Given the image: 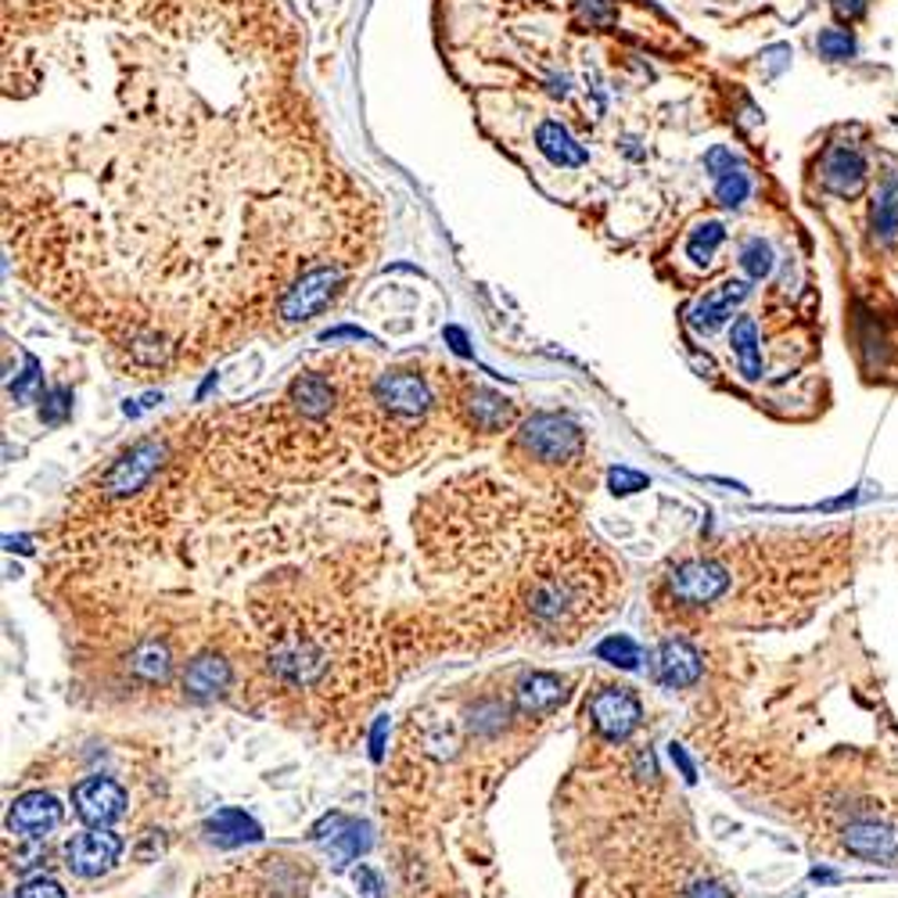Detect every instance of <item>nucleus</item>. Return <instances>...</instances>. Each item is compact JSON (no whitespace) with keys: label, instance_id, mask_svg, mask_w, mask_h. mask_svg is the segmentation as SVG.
Wrapping results in <instances>:
<instances>
[{"label":"nucleus","instance_id":"f257e3e1","mask_svg":"<svg viewBox=\"0 0 898 898\" xmlns=\"http://www.w3.org/2000/svg\"><path fill=\"white\" fill-rule=\"evenodd\" d=\"M730 583L733 575L719 557H693V561L676 564V568L665 575V593H669V601L679 607H708L727 597Z\"/></svg>","mask_w":898,"mask_h":898},{"label":"nucleus","instance_id":"f03ea898","mask_svg":"<svg viewBox=\"0 0 898 898\" xmlns=\"http://www.w3.org/2000/svg\"><path fill=\"white\" fill-rule=\"evenodd\" d=\"M518 442L540 463H564L583 449V431L561 414H535L521 425Z\"/></svg>","mask_w":898,"mask_h":898},{"label":"nucleus","instance_id":"7ed1b4c3","mask_svg":"<svg viewBox=\"0 0 898 898\" xmlns=\"http://www.w3.org/2000/svg\"><path fill=\"white\" fill-rule=\"evenodd\" d=\"M342 284H345L342 267H316L310 273H302V278L281 295V306H278L281 321L302 324V321H310V316L324 313L331 302H335V295L342 292Z\"/></svg>","mask_w":898,"mask_h":898},{"label":"nucleus","instance_id":"20e7f679","mask_svg":"<svg viewBox=\"0 0 898 898\" xmlns=\"http://www.w3.org/2000/svg\"><path fill=\"white\" fill-rule=\"evenodd\" d=\"M163 463H166V446L158 439H144L137 446H129L126 453L112 463L105 482H101V489H105V497L126 500V497H134V492H140L144 485H148L152 478L163 471Z\"/></svg>","mask_w":898,"mask_h":898},{"label":"nucleus","instance_id":"39448f33","mask_svg":"<svg viewBox=\"0 0 898 898\" xmlns=\"http://www.w3.org/2000/svg\"><path fill=\"white\" fill-rule=\"evenodd\" d=\"M589 722L593 730H597L604 741H626V737L640 727L644 719V708L636 701V693L626 690V687H604L589 698Z\"/></svg>","mask_w":898,"mask_h":898},{"label":"nucleus","instance_id":"423d86ee","mask_svg":"<svg viewBox=\"0 0 898 898\" xmlns=\"http://www.w3.org/2000/svg\"><path fill=\"white\" fill-rule=\"evenodd\" d=\"M72 808L86 827H112L126 816V791L108 776H86L72 787Z\"/></svg>","mask_w":898,"mask_h":898},{"label":"nucleus","instance_id":"0eeeda50","mask_svg":"<svg viewBox=\"0 0 898 898\" xmlns=\"http://www.w3.org/2000/svg\"><path fill=\"white\" fill-rule=\"evenodd\" d=\"M119 856H123V842L119 834H112L108 827H91L65 845V866L86 880L108 874L112 866L119 863Z\"/></svg>","mask_w":898,"mask_h":898},{"label":"nucleus","instance_id":"6e6552de","mask_svg":"<svg viewBox=\"0 0 898 898\" xmlns=\"http://www.w3.org/2000/svg\"><path fill=\"white\" fill-rule=\"evenodd\" d=\"M327 669L324 650L306 636H284L278 647H270V672L284 679V683L310 687Z\"/></svg>","mask_w":898,"mask_h":898},{"label":"nucleus","instance_id":"1a4fd4ad","mask_svg":"<svg viewBox=\"0 0 898 898\" xmlns=\"http://www.w3.org/2000/svg\"><path fill=\"white\" fill-rule=\"evenodd\" d=\"M374 403H382L385 414L393 417H425L431 407L428 382L414 370H388L374 382Z\"/></svg>","mask_w":898,"mask_h":898},{"label":"nucleus","instance_id":"9d476101","mask_svg":"<svg viewBox=\"0 0 898 898\" xmlns=\"http://www.w3.org/2000/svg\"><path fill=\"white\" fill-rule=\"evenodd\" d=\"M578 604H583V593H578L575 578L554 572L535 583L529 597V612L540 626H561L564 618H572V612H578Z\"/></svg>","mask_w":898,"mask_h":898},{"label":"nucleus","instance_id":"9b49d317","mask_svg":"<svg viewBox=\"0 0 898 898\" xmlns=\"http://www.w3.org/2000/svg\"><path fill=\"white\" fill-rule=\"evenodd\" d=\"M866 158L856 144H831L819 163V180L837 198H856L866 184Z\"/></svg>","mask_w":898,"mask_h":898},{"label":"nucleus","instance_id":"f8f14e48","mask_svg":"<svg viewBox=\"0 0 898 898\" xmlns=\"http://www.w3.org/2000/svg\"><path fill=\"white\" fill-rule=\"evenodd\" d=\"M58 823H62V802L48 791H25L22 798H14L11 813H8V831L19 837H29V842L48 837Z\"/></svg>","mask_w":898,"mask_h":898},{"label":"nucleus","instance_id":"ddd939ff","mask_svg":"<svg viewBox=\"0 0 898 898\" xmlns=\"http://www.w3.org/2000/svg\"><path fill=\"white\" fill-rule=\"evenodd\" d=\"M751 295V284L748 281H722L719 288H712V292H704L698 302L690 306V327L693 331H701V335H712L716 327H722L730 321V313L733 306H741V302Z\"/></svg>","mask_w":898,"mask_h":898},{"label":"nucleus","instance_id":"4468645a","mask_svg":"<svg viewBox=\"0 0 898 898\" xmlns=\"http://www.w3.org/2000/svg\"><path fill=\"white\" fill-rule=\"evenodd\" d=\"M845 848L859 859L898 866V831L885 827V823H874V819L848 823V827H845Z\"/></svg>","mask_w":898,"mask_h":898},{"label":"nucleus","instance_id":"2eb2a0df","mask_svg":"<svg viewBox=\"0 0 898 898\" xmlns=\"http://www.w3.org/2000/svg\"><path fill=\"white\" fill-rule=\"evenodd\" d=\"M655 679L672 690L693 687L701 679V655L687 640H665L655 650Z\"/></svg>","mask_w":898,"mask_h":898},{"label":"nucleus","instance_id":"dca6fc26","mask_svg":"<svg viewBox=\"0 0 898 898\" xmlns=\"http://www.w3.org/2000/svg\"><path fill=\"white\" fill-rule=\"evenodd\" d=\"M535 144H540L546 163L557 169H578L589 163V152L568 134V126H561L557 119L540 123V129H535Z\"/></svg>","mask_w":898,"mask_h":898},{"label":"nucleus","instance_id":"f3484780","mask_svg":"<svg viewBox=\"0 0 898 898\" xmlns=\"http://www.w3.org/2000/svg\"><path fill=\"white\" fill-rule=\"evenodd\" d=\"M230 679H234V672H230V661L227 658H220V655H198L184 669V690L191 693V698H198V701H209V698H216V693H223L230 687Z\"/></svg>","mask_w":898,"mask_h":898},{"label":"nucleus","instance_id":"a211bd4d","mask_svg":"<svg viewBox=\"0 0 898 898\" xmlns=\"http://www.w3.org/2000/svg\"><path fill=\"white\" fill-rule=\"evenodd\" d=\"M870 238L880 249H888L898 238V173H888V177L880 180L877 195L870 201Z\"/></svg>","mask_w":898,"mask_h":898},{"label":"nucleus","instance_id":"6ab92c4d","mask_svg":"<svg viewBox=\"0 0 898 898\" xmlns=\"http://www.w3.org/2000/svg\"><path fill=\"white\" fill-rule=\"evenodd\" d=\"M209 842L223 845V848H238V845H252L263 837L259 823L252 816H244L241 808H220L209 823H206Z\"/></svg>","mask_w":898,"mask_h":898},{"label":"nucleus","instance_id":"aec40b11","mask_svg":"<svg viewBox=\"0 0 898 898\" xmlns=\"http://www.w3.org/2000/svg\"><path fill=\"white\" fill-rule=\"evenodd\" d=\"M564 701V683L557 676L550 672H532L521 679L518 687V708L525 716H543V712H554V708Z\"/></svg>","mask_w":898,"mask_h":898},{"label":"nucleus","instance_id":"412c9836","mask_svg":"<svg viewBox=\"0 0 898 898\" xmlns=\"http://www.w3.org/2000/svg\"><path fill=\"white\" fill-rule=\"evenodd\" d=\"M730 345L737 353V364L748 382H759L765 367H762V345H759V324L755 316H737L733 331H730Z\"/></svg>","mask_w":898,"mask_h":898},{"label":"nucleus","instance_id":"4be33fe9","mask_svg":"<svg viewBox=\"0 0 898 898\" xmlns=\"http://www.w3.org/2000/svg\"><path fill=\"white\" fill-rule=\"evenodd\" d=\"M292 403L302 417H324L335 407V388L324 378V374H299L292 382Z\"/></svg>","mask_w":898,"mask_h":898},{"label":"nucleus","instance_id":"5701e85b","mask_svg":"<svg viewBox=\"0 0 898 898\" xmlns=\"http://www.w3.org/2000/svg\"><path fill=\"white\" fill-rule=\"evenodd\" d=\"M511 414H514L511 403H507L503 396H497V393H489V388H474V393L468 396V417H471V425L482 428V431L507 428Z\"/></svg>","mask_w":898,"mask_h":898},{"label":"nucleus","instance_id":"b1692460","mask_svg":"<svg viewBox=\"0 0 898 898\" xmlns=\"http://www.w3.org/2000/svg\"><path fill=\"white\" fill-rule=\"evenodd\" d=\"M129 672L144 683H166L169 672H173V658H169V647L158 644V640H144L134 655H129Z\"/></svg>","mask_w":898,"mask_h":898},{"label":"nucleus","instance_id":"393cba45","mask_svg":"<svg viewBox=\"0 0 898 898\" xmlns=\"http://www.w3.org/2000/svg\"><path fill=\"white\" fill-rule=\"evenodd\" d=\"M727 241V227H722L719 220H704L690 230V238H687V259L693 267H712V259H716V249Z\"/></svg>","mask_w":898,"mask_h":898},{"label":"nucleus","instance_id":"a878e982","mask_svg":"<svg viewBox=\"0 0 898 898\" xmlns=\"http://www.w3.org/2000/svg\"><path fill=\"white\" fill-rule=\"evenodd\" d=\"M741 267L751 281H765L776 267V255H773V244L765 238H748L741 244Z\"/></svg>","mask_w":898,"mask_h":898},{"label":"nucleus","instance_id":"bb28decb","mask_svg":"<svg viewBox=\"0 0 898 898\" xmlns=\"http://www.w3.org/2000/svg\"><path fill=\"white\" fill-rule=\"evenodd\" d=\"M816 51L827 62H852L859 54V40L848 33V29H823L816 36Z\"/></svg>","mask_w":898,"mask_h":898},{"label":"nucleus","instance_id":"cd10ccee","mask_svg":"<svg viewBox=\"0 0 898 898\" xmlns=\"http://www.w3.org/2000/svg\"><path fill=\"white\" fill-rule=\"evenodd\" d=\"M367 845H370L367 827H359V823L345 827L342 834H335V842H331V856H335V866H345V863L359 859V852H367Z\"/></svg>","mask_w":898,"mask_h":898},{"label":"nucleus","instance_id":"c85d7f7f","mask_svg":"<svg viewBox=\"0 0 898 898\" xmlns=\"http://www.w3.org/2000/svg\"><path fill=\"white\" fill-rule=\"evenodd\" d=\"M748 195H751V177L744 169H733L722 180H716V201L722 209H741Z\"/></svg>","mask_w":898,"mask_h":898},{"label":"nucleus","instance_id":"c756f323","mask_svg":"<svg viewBox=\"0 0 898 898\" xmlns=\"http://www.w3.org/2000/svg\"><path fill=\"white\" fill-rule=\"evenodd\" d=\"M597 658L618 665V669H636V665H640V647H636L629 636H607L597 647Z\"/></svg>","mask_w":898,"mask_h":898},{"label":"nucleus","instance_id":"7c9ffc66","mask_svg":"<svg viewBox=\"0 0 898 898\" xmlns=\"http://www.w3.org/2000/svg\"><path fill=\"white\" fill-rule=\"evenodd\" d=\"M72 414V393L69 388H51V393H40V421L43 425H62Z\"/></svg>","mask_w":898,"mask_h":898},{"label":"nucleus","instance_id":"2f4dec72","mask_svg":"<svg viewBox=\"0 0 898 898\" xmlns=\"http://www.w3.org/2000/svg\"><path fill=\"white\" fill-rule=\"evenodd\" d=\"M40 385H43L40 359H36V356H25V370L11 382V396L19 399V403H29V399H33V396L40 393Z\"/></svg>","mask_w":898,"mask_h":898},{"label":"nucleus","instance_id":"473e14b6","mask_svg":"<svg viewBox=\"0 0 898 898\" xmlns=\"http://www.w3.org/2000/svg\"><path fill=\"white\" fill-rule=\"evenodd\" d=\"M575 11H578V22L597 29V25H607L615 19V4L612 0H575Z\"/></svg>","mask_w":898,"mask_h":898},{"label":"nucleus","instance_id":"72a5a7b5","mask_svg":"<svg viewBox=\"0 0 898 898\" xmlns=\"http://www.w3.org/2000/svg\"><path fill=\"white\" fill-rule=\"evenodd\" d=\"M733 169H741V163H737V155L727 148V144H716V148H708L704 152V173L712 180H722L727 177V173H733Z\"/></svg>","mask_w":898,"mask_h":898},{"label":"nucleus","instance_id":"f704fd0d","mask_svg":"<svg viewBox=\"0 0 898 898\" xmlns=\"http://www.w3.org/2000/svg\"><path fill=\"white\" fill-rule=\"evenodd\" d=\"M612 489H615V492H622V497H626V492L647 489V478H644L640 471H629V468H615V471H612Z\"/></svg>","mask_w":898,"mask_h":898},{"label":"nucleus","instance_id":"c9c22d12","mask_svg":"<svg viewBox=\"0 0 898 898\" xmlns=\"http://www.w3.org/2000/svg\"><path fill=\"white\" fill-rule=\"evenodd\" d=\"M19 898H65V891H62V885H58V880L36 877V880H29V885L19 891Z\"/></svg>","mask_w":898,"mask_h":898},{"label":"nucleus","instance_id":"e433bc0d","mask_svg":"<svg viewBox=\"0 0 898 898\" xmlns=\"http://www.w3.org/2000/svg\"><path fill=\"white\" fill-rule=\"evenodd\" d=\"M134 356L140 359V364H158V359L166 356V349H163V338H137L134 342Z\"/></svg>","mask_w":898,"mask_h":898},{"label":"nucleus","instance_id":"4c0bfd02","mask_svg":"<svg viewBox=\"0 0 898 898\" xmlns=\"http://www.w3.org/2000/svg\"><path fill=\"white\" fill-rule=\"evenodd\" d=\"M356 880V888L364 891V898H382V877L370 870V866H359V870L353 874Z\"/></svg>","mask_w":898,"mask_h":898},{"label":"nucleus","instance_id":"58836bf2","mask_svg":"<svg viewBox=\"0 0 898 898\" xmlns=\"http://www.w3.org/2000/svg\"><path fill=\"white\" fill-rule=\"evenodd\" d=\"M834 4V14L842 22H856V19H863V11H866V0H831Z\"/></svg>","mask_w":898,"mask_h":898},{"label":"nucleus","instance_id":"ea45409f","mask_svg":"<svg viewBox=\"0 0 898 898\" xmlns=\"http://www.w3.org/2000/svg\"><path fill=\"white\" fill-rule=\"evenodd\" d=\"M342 338H353V342H370V335L364 327H331L321 335V342H342Z\"/></svg>","mask_w":898,"mask_h":898},{"label":"nucleus","instance_id":"a19ab883","mask_svg":"<svg viewBox=\"0 0 898 898\" xmlns=\"http://www.w3.org/2000/svg\"><path fill=\"white\" fill-rule=\"evenodd\" d=\"M687 898H733V895H730V888L716 885V880H701V885H693L687 891Z\"/></svg>","mask_w":898,"mask_h":898},{"label":"nucleus","instance_id":"79ce46f5","mask_svg":"<svg viewBox=\"0 0 898 898\" xmlns=\"http://www.w3.org/2000/svg\"><path fill=\"white\" fill-rule=\"evenodd\" d=\"M385 733H388V719H378L370 730V759L374 762H382V755H385Z\"/></svg>","mask_w":898,"mask_h":898},{"label":"nucleus","instance_id":"37998d69","mask_svg":"<svg viewBox=\"0 0 898 898\" xmlns=\"http://www.w3.org/2000/svg\"><path fill=\"white\" fill-rule=\"evenodd\" d=\"M669 755H672V762L679 765V773H683V780H687V784H693V780H698V773H693V762H690V755H687V751L679 748V744H672V748H669Z\"/></svg>","mask_w":898,"mask_h":898},{"label":"nucleus","instance_id":"c03bdc74","mask_svg":"<svg viewBox=\"0 0 898 898\" xmlns=\"http://www.w3.org/2000/svg\"><path fill=\"white\" fill-rule=\"evenodd\" d=\"M446 342H449V349H453L457 356H471V345H468V335H463L460 327H446Z\"/></svg>","mask_w":898,"mask_h":898},{"label":"nucleus","instance_id":"a18cd8bd","mask_svg":"<svg viewBox=\"0 0 898 898\" xmlns=\"http://www.w3.org/2000/svg\"><path fill=\"white\" fill-rule=\"evenodd\" d=\"M636 770H640V776H655V759H650V751H640V755H636Z\"/></svg>","mask_w":898,"mask_h":898},{"label":"nucleus","instance_id":"49530a36","mask_svg":"<svg viewBox=\"0 0 898 898\" xmlns=\"http://www.w3.org/2000/svg\"><path fill=\"white\" fill-rule=\"evenodd\" d=\"M8 550H19V554H33V543L25 540V535H8Z\"/></svg>","mask_w":898,"mask_h":898}]
</instances>
